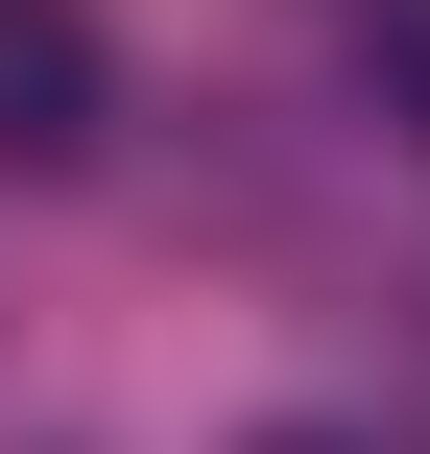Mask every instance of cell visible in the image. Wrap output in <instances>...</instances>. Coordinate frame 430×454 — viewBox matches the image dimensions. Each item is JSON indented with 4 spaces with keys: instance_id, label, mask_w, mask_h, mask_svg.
Here are the masks:
<instances>
[{
    "instance_id": "6da1fadb",
    "label": "cell",
    "mask_w": 430,
    "mask_h": 454,
    "mask_svg": "<svg viewBox=\"0 0 430 454\" xmlns=\"http://www.w3.org/2000/svg\"><path fill=\"white\" fill-rule=\"evenodd\" d=\"M96 120H120L96 24L72 0H0V168H96Z\"/></svg>"
},
{
    "instance_id": "7a4b0ae2",
    "label": "cell",
    "mask_w": 430,
    "mask_h": 454,
    "mask_svg": "<svg viewBox=\"0 0 430 454\" xmlns=\"http://www.w3.org/2000/svg\"><path fill=\"white\" fill-rule=\"evenodd\" d=\"M359 96H383V120L430 144V0H383V24H359Z\"/></svg>"
},
{
    "instance_id": "3957f363",
    "label": "cell",
    "mask_w": 430,
    "mask_h": 454,
    "mask_svg": "<svg viewBox=\"0 0 430 454\" xmlns=\"http://www.w3.org/2000/svg\"><path fill=\"white\" fill-rule=\"evenodd\" d=\"M263 454H335V431H263Z\"/></svg>"
}]
</instances>
